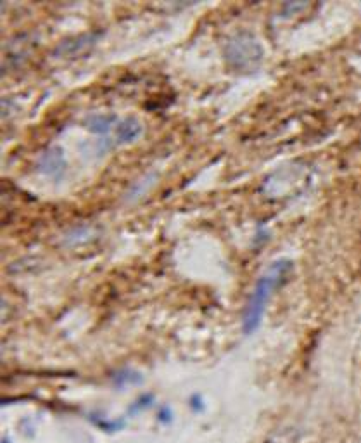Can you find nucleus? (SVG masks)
I'll return each instance as SVG.
<instances>
[{
    "instance_id": "1",
    "label": "nucleus",
    "mask_w": 361,
    "mask_h": 443,
    "mask_svg": "<svg viewBox=\"0 0 361 443\" xmlns=\"http://www.w3.org/2000/svg\"><path fill=\"white\" fill-rule=\"evenodd\" d=\"M290 268H293V263H290L289 260H279L275 261V263L270 265L268 270L258 279L256 286H254L253 293H251L249 296V301H247L246 312H244V333L253 334L260 328L263 315H265V308L266 305H268L270 298H272L273 291L286 281Z\"/></svg>"
},
{
    "instance_id": "2",
    "label": "nucleus",
    "mask_w": 361,
    "mask_h": 443,
    "mask_svg": "<svg viewBox=\"0 0 361 443\" xmlns=\"http://www.w3.org/2000/svg\"><path fill=\"white\" fill-rule=\"evenodd\" d=\"M263 54L265 52H263L260 40L246 30L228 38L223 49V56L228 66L233 71H242V73L256 70L263 61Z\"/></svg>"
},
{
    "instance_id": "3",
    "label": "nucleus",
    "mask_w": 361,
    "mask_h": 443,
    "mask_svg": "<svg viewBox=\"0 0 361 443\" xmlns=\"http://www.w3.org/2000/svg\"><path fill=\"white\" fill-rule=\"evenodd\" d=\"M40 172L43 175L50 177L54 180H61L66 173V158L63 149L50 147L40 154L38 163H36Z\"/></svg>"
},
{
    "instance_id": "4",
    "label": "nucleus",
    "mask_w": 361,
    "mask_h": 443,
    "mask_svg": "<svg viewBox=\"0 0 361 443\" xmlns=\"http://www.w3.org/2000/svg\"><path fill=\"white\" fill-rule=\"evenodd\" d=\"M142 133V123L135 116L121 119L116 125V143L118 144H130Z\"/></svg>"
},
{
    "instance_id": "5",
    "label": "nucleus",
    "mask_w": 361,
    "mask_h": 443,
    "mask_svg": "<svg viewBox=\"0 0 361 443\" xmlns=\"http://www.w3.org/2000/svg\"><path fill=\"white\" fill-rule=\"evenodd\" d=\"M85 125L89 132L96 133V136H108L118 125V118L116 115H92L87 118Z\"/></svg>"
},
{
    "instance_id": "6",
    "label": "nucleus",
    "mask_w": 361,
    "mask_h": 443,
    "mask_svg": "<svg viewBox=\"0 0 361 443\" xmlns=\"http://www.w3.org/2000/svg\"><path fill=\"white\" fill-rule=\"evenodd\" d=\"M96 37L97 35H83V37L71 40L69 43H63V45L57 49V54L61 52L66 57L76 56V54L82 52V50H85L89 45H92V43L96 42Z\"/></svg>"
}]
</instances>
